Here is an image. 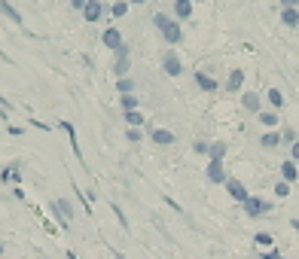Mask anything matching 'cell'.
<instances>
[{"instance_id":"5","label":"cell","mask_w":299,"mask_h":259,"mask_svg":"<svg viewBox=\"0 0 299 259\" xmlns=\"http://www.w3.org/2000/svg\"><path fill=\"white\" fill-rule=\"evenodd\" d=\"M205 177L214 183V186H223V183H226V168H223V162H208Z\"/></svg>"},{"instance_id":"14","label":"cell","mask_w":299,"mask_h":259,"mask_svg":"<svg viewBox=\"0 0 299 259\" xmlns=\"http://www.w3.org/2000/svg\"><path fill=\"white\" fill-rule=\"evenodd\" d=\"M241 107L250 110V113H259V95L256 92H244L241 95Z\"/></svg>"},{"instance_id":"24","label":"cell","mask_w":299,"mask_h":259,"mask_svg":"<svg viewBox=\"0 0 299 259\" xmlns=\"http://www.w3.org/2000/svg\"><path fill=\"white\" fill-rule=\"evenodd\" d=\"M269 104H272L275 110H281V107H284V95H281L278 89H269Z\"/></svg>"},{"instance_id":"8","label":"cell","mask_w":299,"mask_h":259,"mask_svg":"<svg viewBox=\"0 0 299 259\" xmlns=\"http://www.w3.org/2000/svg\"><path fill=\"white\" fill-rule=\"evenodd\" d=\"M150 140H153L156 146H171L177 137H174V131H168V128H153V131H150Z\"/></svg>"},{"instance_id":"32","label":"cell","mask_w":299,"mask_h":259,"mask_svg":"<svg viewBox=\"0 0 299 259\" xmlns=\"http://www.w3.org/2000/svg\"><path fill=\"white\" fill-rule=\"evenodd\" d=\"M290 156H293V162H299V140L290 143Z\"/></svg>"},{"instance_id":"33","label":"cell","mask_w":299,"mask_h":259,"mask_svg":"<svg viewBox=\"0 0 299 259\" xmlns=\"http://www.w3.org/2000/svg\"><path fill=\"white\" fill-rule=\"evenodd\" d=\"M70 7H73V10H80V13H83V7H86V0H70Z\"/></svg>"},{"instance_id":"21","label":"cell","mask_w":299,"mask_h":259,"mask_svg":"<svg viewBox=\"0 0 299 259\" xmlns=\"http://www.w3.org/2000/svg\"><path fill=\"white\" fill-rule=\"evenodd\" d=\"M116 92H119V95H131V92H134V80H131V77H119V80H116Z\"/></svg>"},{"instance_id":"29","label":"cell","mask_w":299,"mask_h":259,"mask_svg":"<svg viewBox=\"0 0 299 259\" xmlns=\"http://www.w3.org/2000/svg\"><path fill=\"white\" fill-rule=\"evenodd\" d=\"M125 137H128L131 143H137V140H140L143 134H140V128H128V131H125Z\"/></svg>"},{"instance_id":"13","label":"cell","mask_w":299,"mask_h":259,"mask_svg":"<svg viewBox=\"0 0 299 259\" xmlns=\"http://www.w3.org/2000/svg\"><path fill=\"white\" fill-rule=\"evenodd\" d=\"M241 86H244V70L235 67V70L229 73V80H226V92H241Z\"/></svg>"},{"instance_id":"35","label":"cell","mask_w":299,"mask_h":259,"mask_svg":"<svg viewBox=\"0 0 299 259\" xmlns=\"http://www.w3.org/2000/svg\"><path fill=\"white\" fill-rule=\"evenodd\" d=\"M290 226H293V229H296V232H299V219H293V223H290Z\"/></svg>"},{"instance_id":"1","label":"cell","mask_w":299,"mask_h":259,"mask_svg":"<svg viewBox=\"0 0 299 259\" xmlns=\"http://www.w3.org/2000/svg\"><path fill=\"white\" fill-rule=\"evenodd\" d=\"M153 25L159 28L162 40H165L168 46H177V43H183V28H180V22H177V19L165 16V13H156V16H153Z\"/></svg>"},{"instance_id":"7","label":"cell","mask_w":299,"mask_h":259,"mask_svg":"<svg viewBox=\"0 0 299 259\" xmlns=\"http://www.w3.org/2000/svg\"><path fill=\"white\" fill-rule=\"evenodd\" d=\"M101 43H104L107 49H113V52H116V49H119V46H122L125 40H122V34H119L116 28H107V31L101 34Z\"/></svg>"},{"instance_id":"3","label":"cell","mask_w":299,"mask_h":259,"mask_svg":"<svg viewBox=\"0 0 299 259\" xmlns=\"http://www.w3.org/2000/svg\"><path fill=\"white\" fill-rule=\"evenodd\" d=\"M223 186H226V192H229V198H235L238 204H241V201H244V198L250 195V192H247V186H244V183H241L238 177H226V183H223Z\"/></svg>"},{"instance_id":"19","label":"cell","mask_w":299,"mask_h":259,"mask_svg":"<svg viewBox=\"0 0 299 259\" xmlns=\"http://www.w3.org/2000/svg\"><path fill=\"white\" fill-rule=\"evenodd\" d=\"M281 22L287 28H299V10H281Z\"/></svg>"},{"instance_id":"15","label":"cell","mask_w":299,"mask_h":259,"mask_svg":"<svg viewBox=\"0 0 299 259\" xmlns=\"http://www.w3.org/2000/svg\"><path fill=\"white\" fill-rule=\"evenodd\" d=\"M0 13H4V16L13 22V25H22V13H19L13 4H7V0H0Z\"/></svg>"},{"instance_id":"20","label":"cell","mask_w":299,"mask_h":259,"mask_svg":"<svg viewBox=\"0 0 299 259\" xmlns=\"http://www.w3.org/2000/svg\"><path fill=\"white\" fill-rule=\"evenodd\" d=\"M125 122H128V128H140L143 125V113L140 110H125Z\"/></svg>"},{"instance_id":"28","label":"cell","mask_w":299,"mask_h":259,"mask_svg":"<svg viewBox=\"0 0 299 259\" xmlns=\"http://www.w3.org/2000/svg\"><path fill=\"white\" fill-rule=\"evenodd\" d=\"M193 150H196L199 156H208V150H211V143H208V140H196V143H193Z\"/></svg>"},{"instance_id":"10","label":"cell","mask_w":299,"mask_h":259,"mask_svg":"<svg viewBox=\"0 0 299 259\" xmlns=\"http://www.w3.org/2000/svg\"><path fill=\"white\" fill-rule=\"evenodd\" d=\"M0 183H22V171H19V162H13V165H7L4 171H0Z\"/></svg>"},{"instance_id":"16","label":"cell","mask_w":299,"mask_h":259,"mask_svg":"<svg viewBox=\"0 0 299 259\" xmlns=\"http://www.w3.org/2000/svg\"><path fill=\"white\" fill-rule=\"evenodd\" d=\"M281 177L287 180V183H293L296 177H299V168H296V162L290 159V162H281Z\"/></svg>"},{"instance_id":"30","label":"cell","mask_w":299,"mask_h":259,"mask_svg":"<svg viewBox=\"0 0 299 259\" xmlns=\"http://www.w3.org/2000/svg\"><path fill=\"white\" fill-rule=\"evenodd\" d=\"M7 131H10L13 137H22V134H25V128H22V125H7Z\"/></svg>"},{"instance_id":"18","label":"cell","mask_w":299,"mask_h":259,"mask_svg":"<svg viewBox=\"0 0 299 259\" xmlns=\"http://www.w3.org/2000/svg\"><path fill=\"white\" fill-rule=\"evenodd\" d=\"M61 128L67 131V140H70V146H73V153H77V159H83V153H80V143H77V131H73V125H70V122H61Z\"/></svg>"},{"instance_id":"34","label":"cell","mask_w":299,"mask_h":259,"mask_svg":"<svg viewBox=\"0 0 299 259\" xmlns=\"http://www.w3.org/2000/svg\"><path fill=\"white\" fill-rule=\"evenodd\" d=\"M128 4H134V7H140V4H146V0H128Z\"/></svg>"},{"instance_id":"27","label":"cell","mask_w":299,"mask_h":259,"mask_svg":"<svg viewBox=\"0 0 299 259\" xmlns=\"http://www.w3.org/2000/svg\"><path fill=\"white\" fill-rule=\"evenodd\" d=\"M275 195H278V198H287V195H290V183H287V180L275 183Z\"/></svg>"},{"instance_id":"26","label":"cell","mask_w":299,"mask_h":259,"mask_svg":"<svg viewBox=\"0 0 299 259\" xmlns=\"http://www.w3.org/2000/svg\"><path fill=\"white\" fill-rule=\"evenodd\" d=\"M259 122H263L266 128H275L278 125V113H259Z\"/></svg>"},{"instance_id":"22","label":"cell","mask_w":299,"mask_h":259,"mask_svg":"<svg viewBox=\"0 0 299 259\" xmlns=\"http://www.w3.org/2000/svg\"><path fill=\"white\" fill-rule=\"evenodd\" d=\"M128 7H131V4H128V0H116V4H113V7H110V16H113V19H122V16L128 13Z\"/></svg>"},{"instance_id":"25","label":"cell","mask_w":299,"mask_h":259,"mask_svg":"<svg viewBox=\"0 0 299 259\" xmlns=\"http://www.w3.org/2000/svg\"><path fill=\"white\" fill-rule=\"evenodd\" d=\"M253 241H256L259 247H272V244H275V238H272L269 232H256V235H253Z\"/></svg>"},{"instance_id":"17","label":"cell","mask_w":299,"mask_h":259,"mask_svg":"<svg viewBox=\"0 0 299 259\" xmlns=\"http://www.w3.org/2000/svg\"><path fill=\"white\" fill-rule=\"evenodd\" d=\"M259 143H263V150H275V146L281 143V134L278 131H266L263 137H259Z\"/></svg>"},{"instance_id":"31","label":"cell","mask_w":299,"mask_h":259,"mask_svg":"<svg viewBox=\"0 0 299 259\" xmlns=\"http://www.w3.org/2000/svg\"><path fill=\"white\" fill-rule=\"evenodd\" d=\"M281 10H299V0H281Z\"/></svg>"},{"instance_id":"6","label":"cell","mask_w":299,"mask_h":259,"mask_svg":"<svg viewBox=\"0 0 299 259\" xmlns=\"http://www.w3.org/2000/svg\"><path fill=\"white\" fill-rule=\"evenodd\" d=\"M162 70L168 73V77H180V73H183V64H180V58H177L174 52H165V58H162Z\"/></svg>"},{"instance_id":"4","label":"cell","mask_w":299,"mask_h":259,"mask_svg":"<svg viewBox=\"0 0 299 259\" xmlns=\"http://www.w3.org/2000/svg\"><path fill=\"white\" fill-rule=\"evenodd\" d=\"M83 19H86L89 25H95V22H101V19H104V4H101V0H86V7H83Z\"/></svg>"},{"instance_id":"9","label":"cell","mask_w":299,"mask_h":259,"mask_svg":"<svg viewBox=\"0 0 299 259\" xmlns=\"http://www.w3.org/2000/svg\"><path fill=\"white\" fill-rule=\"evenodd\" d=\"M196 86H199L202 92H217V89H220L217 80L211 77V73H205V70H196Z\"/></svg>"},{"instance_id":"11","label":"cell","mask_w":299,"mask_h":259,"mask_svg":"<svg viewBox=\"0 0 299 259\" xmlns=\"http://www.w3.org/2000/svg\"><path fill=\"white\" fill-rule=\"evenodd\" d=\"M226 153H229L226 140H214L211 150H208V159H211V162H223V159H226Z\"/></svg>"},{"instance_id":"12","label":"cell","mask_w":299,"mask_h":259,"mask_svg":"<svg viewBox=\"0 0 299 259\" xmlns=\"http://www.w3.org/2000/svg\"><path fill=\"white\" fill-rule=\"evenodd\" d=\"M190 16H193V0H174V19L186 22Z\"/></svg>"},{"instance_id":"2","label":"cell","mask_w":299,"mask_h":259,"mask_svg":"<svg viewBox=\"0 0 299 259\" xmlns=\"http://www.w3.org/2000/svg\"><path fill=\"white\" fill-rule=\"evenodd\" d=\"M241 207H244L247 216H263V213L272 210V204H269L266 198H259V195H247V198L241 201Z\"/></svg>"},{"instance_id":"23","label":"cell","mask_w":299,"mask_h":259,"mask_svg":"<svg viewBox=\"0 0 299 259\" xmlns=\"http://www.w3.org/2000/svg\"><path fill=\"white\" fill-rule=\"evenodd\" d=\"M137 104H140V101H137L134 92H131V95H119V107H122V110H137Z\"/></svg>"}]
</instances>
